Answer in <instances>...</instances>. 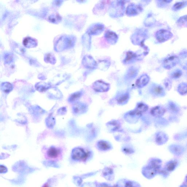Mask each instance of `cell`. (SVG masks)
Segmentation results:
<instances>
[{"label":"cell","mask_w":187,"mask_h":187,"mask_svg":"<svg viewBox=\"0 0 187 187\" xmlns=\"http://www.w3.org/2000/svg\"><path fill=\"white\" fill-rule=\"evenodd\" d=\"M76 41V38L73 36H62L56 43L55 50L61 52L66 49L72 48L75 45Z\"/></svg>","instance_id":"1"},{"label":"cell","mask_w":187,"mask_h":187,"mask_svg":"<svg viewBox=\"0 0 187 187\" xmlns=\"http://www.w3.org/2000/svg\"><path fill=\"white\" fill-rule=\"evenodd\" d=\"M125 1H115L111 3L109 8V14L111 17L118 18L124 15Z\"/></svg>","instance_id":"2"},{"label":"cell","mask_w":187,"mask_h":187,"mask_svg":"<svg viewBox=\"0 0 187 187\" xmlns=\"http://www.w3.org/2000/svg\"><path fill=\"white\" fill-rule=\"evenodd\" d=\"M148 37L146 30L139 29L136 30L131 37V40L134 45H140L142 47H145L144 42Z\"/></svg>","instance_id":"3"},{"label":"cell","mask_w":187,"mask_h":187,"mask_svg":"<svg viewBox=\"0 0 187 187\" xmlns=\"http://www.w3.org/2000/svg\"><path fill=\"white\" fill-rule=\"evenodd\" d=\"M62 153V152L61 149L52 146L47 149L46 151L45 155L47 159L55 161L61 158Z\"/></svg>","instance_id":"4"},{"label":"cell","mask_w":187,"mask_h":187,"mask_svg":"<svg viewBox=\"0 0 187 187\" xmlns=\"http://www.w3.org/2000/svg\"><path fill=\"white\" fill-rule=\"evenodd\" d=\"M88 153L85 152L83 149L77 147L73 150L71 157L75 161H85L88 157Z\"/></svg>","instance_id":"5"},{"label":"cell","mask_w":187,"mask_h":187,"mask_svg":"<svg viewBox=\"0 0 187 187\" xmlns=\"http://www.w3.org/2000/svg\"><path fill=\"white\" fill-rule=\"evenodd\" d=\"M105 29V26L102 23H96L91 25L88 28L86 33L90 36H97L100 34Z\"/></svg>","instance_id":"6"},{"label":"cell","mask_w":187,"mask_h":187,"mask_svg":"<svg viewBox=\"0 0 187 187\" xmlns=\"http://www.w3.org/2000/svg\"><path fill=\"white\" fill-rule=\"evenodd\" d=\"M143 10V8L140 4H130L127 7L126 14L129 17H134L139 15Z\"/></svg>","instance_id":"7"},{"label":"cell","mask_w":187,"mask_h":187,"mask_svg":"<svg viewBox=\"0 0 187 187\" xmlns=\"http://www.w3.org/2000/svg\"><path fill=\"white\" fill-rule=\"evenodd\" d=\"M148 107L146 104L141 102L137 104L135 109L128 112V115L132 117H140L142 113L148 110Z\"/></svg>","instance_id":"8"},{"label":"cell","mask_w":187,"mask_h":187,"mask_svg":"<svg viewBox=\"0 0 187 187\" xmlns=\"http://www.w3.org/2000/svg\"><path fill=\"white\" fill-rule=\"evenodd\" d=\"M173 36L170 31L165 29H161L158 31L155 34V37L158 42H164L169 40Z\"/></svg>","instance_id":"9"},{"label":"cell","mask_w":187,"mask_h":187,"mask_svg":"<svg viewBox=\"0 0 187 187\" xmlns=\"http://www.w3.org/2000/svg\"><path fill=\"white\" fill-rule=\"evenodd\" d=\"M144 55L138 54L136 52L131 51L127 52L126 58L123 60V63L125 64H129L134 63L136 61H140L142 59V56Z\"/></svg>","instance_id":"10"},{"label":"cell","mask_w":187,"mask_h":187,"mask_svg":"<svg viewBox=\"0 0 187 187\" xmlns=\"http://www.w3.org/2000/svg\"><path fill=\"white\" fill-rule=\"evenodd\" d=\"M179 62V58L176 55H171L165 58L163 61L162 65L166 69H169L176 65Z\"/></svg>","instance_id":"11"},{"label":"cell","mask_w":187,"mask_h":187,"mask_svg":"<svg viewBox=\"0 0 187 187\" xmlns=\"http://www.w3.org/2000/svg\"><path fill=\"white\" fill-rule=\"evenodd\" d=\"M92 87L93 90L96 92H106L110 89V85L102 80H98L93 83Z\"/></svg>","instance_id":"12"},{"label":"cell","mask_w":187,"mask_h":187,"mask_svg":"<svg viewBox=\"0 0 187 187\" xmlns=\"http://www.w3.org/2000/svg\"><path fill=\"white\" fill-rule=\"evenodd\" d=\"M83 66L86 69H94L97 68V63L93 57L89 55H85L82 61Z\"/></svg>","instance_id":"13"},{"label":"cell","mask_w":187,"mask_h":187,"mask_svg":"<svg viewBox=\"0 0 187 187\" xmlns=\"http://www.w3.org/2000/svg\"><path fill=\"white\" fill-rule=\"evenodd\" d=\"M150 91L152 95L156 97H164L166 95L164 88L161 85L156 84L151 85Z\"/></svg>","instance_id":"14"},{"label":"cell","mask_w":187,"mask_h":187,"mask_svg":"<svg viewBox=\"0 0 187 187\" xmlns=\"http://www.w3.org/2000/svg\"><path fill=\"white\" fill-rule=\"evenodd\" d=\"M104 38L107 42L110 45H115L118 39V36L114 31L108 30L104 33Z\"/></svg>","instance_id":"15"},{"label":"cell","mask_w":187,"mask_h":187,"mask_svg":"<svg viewBox=\"0 0 187 187\" xmlns=\"http://www.w3.org/2000/svg\"><path fill=\"white\" fill-rule=\"evenodd\" d=\"M107 2V1H101L100 3H98L93 9V12L96 14H100L101 12L104 13L107 10V9L108 6H108L109 4H110L109 3Z\"/></svg>","instance_id":"16"},{"label":"cell","mask_w":187,"mask_h":187,"mask_svg":"<svg viewBox=\"0 0 187 187\" xmlns=\"http://www.w3.org/2000/svg\"><path fill=\"white\" fill-rule=\"evenodd\" d=\"M88 109V107L86 104L80 102L75 103L73 107L74 113L77 115L85 113L87 112Z\"/></svg>","instance_id":"17"},{"label":"cell","mask_w":187,"mask_h":187,"mask_svg":"<svg viewBox=\"0 0 187 187\" xmlns=\"http://www.w3.org/2000/svg\"><path fill=\"white\" fill-rule=\"evenodd\" d=\"M150 77L147 74H143L136 80V86L139 88H142L146 86L149 82Z\"/></svg>","instance_id":"18"},{"label":"cell","mask_w":187,"mask_h":187,"mask_svg":"<svg viewBox=\"0 0 187 187\" xmlns=\"http://www.w3.org/2000/svg\"><path fill=\"white\" fill-rule=\"evenodd\" d=\"M169 137L167 134L162 131H159L157 133L155 137V141L158 145H162L167 142Z\"/></svg>","instance_id":"19"},{"label":"cell","mask_w":187,"mask_h":187,"mask_svg":"<svg viewBox=\"0 0 187 187\" xmlns=\"http://www.w3.org/2000/svg\"><path fill=\"white\" fill-rule=\"evenodd\" d=\"M166 112V109L164 107L158 106L153 107L150 110V114L153 116L160 118L164 115Z\"/></svg>","instance_id":"20"},{"label":"cell","mask_w":187,"mask_h":187,"mask_svg":"<svg viewBox=\"0 0 187 187\" xmlns=\"http://www.w3.org/2000/svg\"><path fill=\"white\" fill-rule=\"evenodd\" d=\"M23 44L27 48H33L37 46L38 42L37 40L34 38L28 37L23 39Z\"/></svg>","instance_id":"21"},{"label":"cell","mask_w":187,"mask_h":187,"mask_svg":"<svg viewBox=\"0 0 187 187\" xmlns=\"http://www.w3.org/2000/svg\"><path fill=\"white\" fill-rule=\"evenodd\" d=\"M139 70L135 66H131L127 71L126 78L127 80H131L135 78L137 76Z\"/></svg>","instance_id":"22"},{"label":"cell","mask_w":187,"mask_h":187,"mask_svg":"<svg viewBox=\"0 0 187 187\" xmlns=\"http://www.w3.org/2000/svg\"><path fill=\"white\" fill-rule=\"evenodd\" d=\"M169 150L171 153L177 155L182 154L184 151V148L181 145H172L169 147Z\"/></svg>","instance_id":"23"},{"label":"cell","mask_w":187,"mask_h":187,"mask_svg":"<svg viewBox=\"0 0 187 187\" xmlns=\"http://www.w3.org/2000/svg\"><path fill=\"white\" fill-rule=\"evenodd\" d=\"M167 109L172 114H178L180 111V107L175 103L169 101L168 104Z\"/></svg>","instance_id":"24"},{"label":"cell","mask_w":187,"mask_h":187,"mask_svg":"<svg viewBox=\"0 0 187 187\" xmlns=\"http://www.w3.org/2000/svg\"><path fill=\"white\" fill-rule=\"evenodd\" d=\"M129 98V95L128 93L123 94L117 97V101L118 104L123 105L127 103Z\"/></svg>","instance_id":"25"},{"label":"cell","mask_w":187,"mask_h":187,"mask_svg":"<svg viewBox=\"0 0 187 187\" xmlns=\"http://www.w3.org/2000/svg\"><path fill=\"white\" fill-rule=\"evenodd\" d=\"M179 63L183 69L187 70V52L182 53L179 58Z\"/></svg>","instance_id":"26"},{"label":"cell","mask_w":187,"mask_h":187,"mask_svg":"<svg viewBox=\"0 0 187 187\" xmlns=\"http://www.w3.org/2000/svg\"><path fill=\"white\" fill-rule=\"evenodd\" d=\"M98 148L103 150H107L110 149L111 145L108 142L104 140L98 141L97 143Z\"/></svg>","instance_id":"27"},{"label":"cell","mask_w":187,"mask_h":187,"mask_svg":"<svg viewBox=\"0 0 187 187\" xmlns=\"http://www.w3.org/2000/svg\"><path fill=\"white\" fill-rule=\"evenodd\" d=\"M83 42L84 45L88 50H90L91 46V36L88 33H85L83 37Z\"/></svg>","instance_id":"28"},{"label":"cell","mask_w":187,"mask_h":187,"mask_svg":"<svg viewBox=\"0 0 187 187\" xmlns=\"http://www.w3.org/2000/svg\"><path fill=\"white\" fill-rule=\"evenodd\" d=\"M110 66V62L107 60L99 61L97 63V68L101 70L107 69H109Z\"/></svg>","instance_id":"29"},{"label":"cell","mask_w":187,"mask_h":187,"mask_svg":"<svg viewBox=\"0 0 187 187\" xmlns=\"http://www.w3.org/2000/svg\"><path fill=\"white\" fill-rule=\"evenodd\" d=\"M61 17L58 14L55 13L50 15L48 18L49 21L52 23H58L61 20Z\"/></svg>","instance_id":"30"},{"label":"cell","mask_w":187,"mask_h":187,"mask_svg":"<svg viewBox=\"0 0 187 187\" xmlns=\"http://www.w3.org/2000/svg\"><path fill=\"white\" fill-rule=\"evenodd\" d=\"M44 61L47 63L55 64L56 63V58L51 53H47L44 56Z\"/></svg>","instance_id":"31"},{"label":"cell","mask_w":187,"mask_h":187,"mask_svg":"<svg viewBox=\"0 0 187 187\" xmlns=\"http://www.w3.org/2000/svg\"><path fill=\"white\" fill-rule=\"evenodd\" d=\"M177 91L181 95H185L187 94V83L183 82L178 85Z\"/></svg>","instance_id":"32"},{"label":"cell","mask_w":187,"mask_h":187,"mask_svg":"<svg viewBox=\"0 0 187 187\" xmlns=\"http://www.w3.org/2000/svg\"><path fill=\"white\" fill-rule=\"evenodd\" d=\"M108 127L110 128L112 131H116L120 127V123L116 120L110 121L107 123Z\"/></svg>","instance_id":"33"},{"label":"cell","mask_w":187,"mask_h":187,"mask_svg":"<svg viewBox=\"0 0 187 187\" xmlns=\"http://www.w3.org/2000/svg\"><path fill=\"white\" fill-rule=\"evenodd\" d=\"M187 5V1H183L175 3L172 7L173 10L177 11L185 7Z\"/></svg>","instance_id":"34"},{"label":"cell","mask_w":187,"mask_h":187,"mask_svg":"<svg viewBox=\"0 0 187 187\" xmlns=\"http://www.w3.org/2000/svg\"><path fill=\"white\" fill-rule=\"evenodd\" d=\"M1 90L5 93H8L12 90V85L9 82H4L1 85Z\"/></svg>","instance_id":"35"},{"label":"cell","mask_w":187,"mask_h":187,"mask_svg":"<svg viewBox=\"0 0 187 187\" xmlns=\"http://www.w3.org/2000/svg\"><path fill=\"white\" fill-rule=\"evenodd\" d=\"M82 95L81 92H77L71 94L69 98V101L71 102H74L78 99Z\"/></svg>","instance_id":"36"},{"label":"cell","mask_w":187,"mask_h":187,"mask_svg":"<svg viewBox=\"0 0 187 187\" xmlns=\"http://www.w3.org/2000/svg\"><path fill=\"white\" fill-rule=\"evenodd\" d=\"M183 74V72L180 69H175L170 74V76L171 78L173 79H177L181 77Z\"/></svg>","instance_id":"37"},{"label":"cell","mask_w":187,"mask_h":187,"mask_svg":"<svg viewBox=\"0 0 187 187\" xmlns=\"http://www.w3.org/2000/svg\"><path fill=\"white\" fill-rule=\"evenodd\" d=\"M177 163L176 161H170L166 165V169L169 172H172L174 170L177 166Z\"/></svg>","instance_id":"38"},{"label":"cell","mask_w":187,"mask_h":187,"mask_svg":"<svg viewBox=\"0 0 187 187\" xmlns=\"http://www.w3.org/2000/svg\"><path fill=\"white\" fill-rule=\"evenodd\" d=\"M50 86L47 84L45 83H39L36 85V88L37 90L39 91H44L47 90Z\"/></svg>","instance_id":"39"},{"label":"cell","mask_w":187,"mask_h":187,"mask_svg":"<svg viewBox=\"0 0 187 187\" xmlns=\"http://www.w3.org/2000/svg\"><path fill=\"white\" fill-rule=\"evenodd\" d=\"M164 85L165 88L168 90H170L172 88V82L169 79H166L164 80Z\"/></svg>","instance_id":"40"},{"label":"cell","mask_w":187,"mask_h":187,"mask_svg":"<svg viewBox=\"0 0 187 187\" xmlns=\"http://www.w3.org/2000/svg\"><path fill=\"white\" fill-rule=\"evenodd\" d=\"M187 21V15L183 16L180 17L177 22V24L178 26H182Z\"/></svg>","instance_id":"41"},{"label":"cell","mask_w":187,"mask_h":187,"mask_svg":"<svg viewBox=\"0 0 187 187\" xmlns=\"http://www.w3.org/2000/svg\"><path fill=\"white\" fill-rule=\"evenodd\" d=\"M172 1L170 0H167V1H157V4L158 7H164V6L172 2Z\"/></svg>","instance_id":"42"},{"label":"cell","mask_w":187,"mask_h":187,"mask_svg":"<svg viewBox=\"0 0 187 187\" xmlns=\"http://www.w3.org/2000/svg\"><path fill=\"white\" fill-rule=\"evenodd\" d=\"M154 20L153 19L150 15H149L145 19L144 23L145 25L146 26H150V25L152 24L153 23Z\"/></svg>","instance_id":"43"},{"label":"cell","mask_w":187,"mask_h":187,"mask_svg":"<svg viewBox=\"0 0 187 187\" xmlns=\"http://www.w3.org/2000/svg\"><path fill=\"white\" fill-rule=\"evenodd\" d=\"M187 137V131L184 132L182 133L181 134H177L175 136V138L176 140H181Z\"/></svg>","instance_id":"44"},{"label":"cell","mask_w":187,"mask_h":187,"mask_svg":"<svg viewBox=\"0 0 187 187\" xmlns=\"http://www.w3.org/2000/svg\"><path fill=\"white\" fill-rule=\"evenodd\" d=\"M5 62L6 63H9L12 61L13 57L10 54H7L4 56Z\"/></svg>","instance_id":"45"},{"label":"cell","mask_w":187,"mask_h":187,"mask_svg":"<svg viewBox=\"0 0 187 187\" xmlns=\"http://www.w3.org/2000/svg\"><path fill=\"white\" fill-rule=\"evenodd\" d=\"M123 151L127 154H131L134 153V150L129 147H125L123 149Z\"/></svg>","instance_id":"46"},{"label":"cell","mask_w":187,"mask_h":187,"mask_svg":"<svg viewBox=\"0 0 187 187\" xmlns=\"http://www.w3.org/2000/svg\"><path fill=\"white\" fill-rule=\"evenodd\" d=\"M7 168L5 167L4 166L1 165L0 166V172L1 173H5L7 172Z\"/></svg>","instance_id":"47"},{"label":"cell","mask_w":187,"mask_h":187,"mask_svg":"<svg viewBox=\"0 0 187 187\" xmlns=\"http://www.w3.org/2000/svg\"><path fill=\"white\" fill-rule=\"evenodd\" d=\"M126 187H137L132 182H128L126 183Z\"/></svg>","instance_id":"48"},{"label":"cell","mask_w":187,"mask_h":187,"mask_svg":"<svg viewBox=\"0 0 187 187\" xmlns=\"http://www.w3.org/2000/svg\"><path fill=\"white\" fill-rule=\"evenodd\" d=\"M182 187H187V186H186V185H185V186H183Z\"/></svg>","instance_id":"49"},{"label":"cell","mask_w":187,"mask_h":187,"mask_svg":"<svg viewBox=\"0 0 187 187\" xmlns=\"http://www.w3.org/2000/svg\"><path fill=\"white\" fill-rule=\"evenodd\" d=\"M186 179H187V178H186Z\"/></svg>","instance_id":"50"}]
</instances>
